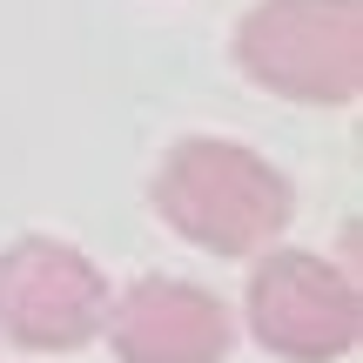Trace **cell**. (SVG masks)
I'll list each match as a JSON object with an SVG mask.
<instances>
[{"instance_id":"5b68a950","label":"cell","mask_w":363,"mask_h":363,"mask_svg":"<svg viewBox=\"0 0 363 363\" xmlns=\"http://www.w3.org/2000/svg\"><path fill=\"white\" fill-rule=\"evenodd\" d=\"M101 337L121 363H229L235 316L216 289L182 276H142L121 296H108Z\"/></svg>"},{"instance_id":"277c9868","label":"cell","mask_w":363,"mask_h":363,"mask_svg":"<svg viewBox=\"0 0 363 363\" xmlns=\"http://www.w3.org/2000/svg\"><path fill=\"white\" fill-rule=\"evenodd\" d=\"M108 323V276L74 242L27 235L0 249V330L27 350H81Z\"/></svg>"},{"instance_id":"7a4b0ae2","label":"cell","mask_w":363,"mask_h":363,"mask_svg":"<svg viewBox=\"0 0 363 363\" xmlns=\"http://www.w3.org/2000/svg\"><path fill=\"white\" fill-rule=\"evenodd\" d=\"M235 61L256 88L310 108L363 94V7L357 0H262L235 27Z\"/></svg>"},{"instance_id":"3957f363","label":"cell","mask_w":363,"mask_h":363,"mask_svg":"<svg viewBox=\"0 0 363 363\" xmlns=\"http://www.w3.org/2000/svg\"><path fill=\"white\" fill-rule=\"evenodd\" d=\"M249 330H256L262 350L289 357V363H337L357 350L363 337V303L357 283L337 262L310 256V249H276L256 262L249 276Z\"/></svg>"},{"instance_id":"6da1fadb","label":"cell","mask_w":363,"mask_h":363,"mask_svg":"<svg viewBox=\"0 0 363 363\" xmlns=\"http://www.w3.org/2000/svg\"><path fill=\"white\" fill-rule=\"evenodd\" d=\"M155 208L175 235H189L208 256H256L289 229L296 195L283 169H269L256 148L189 135L155 169Z\"/></svg>"}]
</instances>
